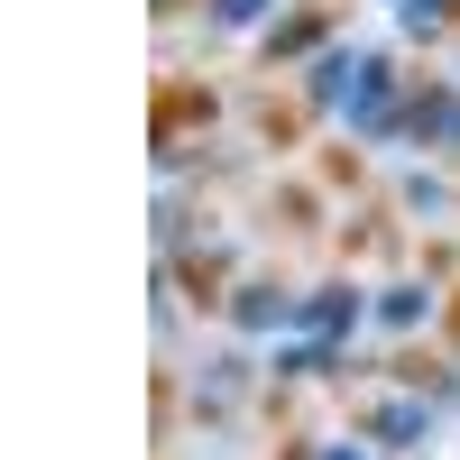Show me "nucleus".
I'll return each mask as SVG.
<instances>
[{
    "label": "nucleus",
    "instance_id": "f03ea898",
    "mask_svg": "<svg viewBox=\"0 0 460 460\" xmlns=\"http://www.w3.org/2000/svg\"><path fill=\"white\" fill-rule=\"evenodd\" d=\"M295 323H304V350H286V368H323V341H341V332L359 323V295L350 286H323V295L295 304Z\"/></svg>",
    "mask_w": 460,
    "mask_h": 460
},
{
    "label": "nucleus",
    "instance_id": "7ed1b4c3",
    "mask_svg": "<svg viewBox=\"0 0 460 460\" xmlns=\"http://www.w3.org/2000/svg\"><path fill=\"white\" fill-rule=\"evenodd\" d=\"M424 424H433V405H424V396H387V405H377V424H368V433H377V442H414Z\"/></svg>",
    "mask_w": 460,
    "mask_h": 460
},
{
    "label": "nucleus",
    "instance_id": "0eeeda50",
    "mask_svg": "<svg viewBox=\"0 0 460 460\" xmlns=\"http://www.w3.org/2000/svg\"><path fill=\"white\" fill-rule=\"evenodd\" d=\"M267 10H277V0H212L221 28H249V19H267Z\"/></svg>",
    "mask_w": 460,
    "mask_h": 460
},
{
    "label": "nucleus",
    "instance_id": "20e7f679",
    "mask_svg": "<svg viewBox=\"0 0 460 460\" xmlns=\"http://www.w3.org/2000/svg\"><path fill=\"white\" fill-rule=\"evenodd\" d=\"M414 138H460V102H451V93L414 102Z\"/></svg>",
    "mask_w": 460,
    "mask_h": 460
},
{
    "label": "nucleus",
    "instance_id": "6e6552de",
    "mask_svg": "<svg viewBox=\"0 0 460 460\" xmlns=\"http://www.w3.org/2000/svg\"><path fill=\"white\" fill-rule=\"evenodd\" d=\"M405 28H442V0H405Z\"/></svg>",
    "mask_w": 460,
    "mask_h": 460
},
{
    "label": "nucleus",
    "instance_id": "1a4fd4ad",
    "mask_svg": "<svg viewBox=\"0 0 460 460\" xmlns=\"http://www.w3.org/2000/svg\"><path fill=\"white\" fill-rule=\"evenodd\" d=\"M314 460H368V451H359V442H323Z\"/></svg>",
    "mask_w": 460,
    "mask_h": 460
},
{
    "label": "nucleus",
    "instance_id": "423d86ee",
    "mask_svg": "<svg viewBox=\"0 0 460 460\" xmlns=\"http://www.w3.org/2000/svg\"><path fill=\"white\" fill-rule=\"evenodd\" d=\"M424 304H433V295H414V286H396V295H387V304H377V314H387V323H396V332H405V323H424Z\"/></svg>",
    "mask_w": 460,
    "mask_h": 460
},
{
    "label": "nucleus",
    "instance_id": "39448f33",
    "mask_svg": "<svg viewBox=\"0 0 460 460\" xmlns=\"http://www.w3.org/2000/svg\"><path fill=\"white\" fill-rule=\"evenodd\" d=\"M240 323H249V332H267V323H295V304H286V295H240Z\"/></svg>",
    "mask_w": 460,
    "mask_h": 460
},
{
    "label": "nucleus",
    "instance_id": "f257e3e1",
    "mask_svg": "<svg viewBox=\"0 0 460 460\" xmlns=\"http://www.w3.org/2000/svg\"><path fill=\"white\" fill-rule=\"evenodd\" d=\"M314 102L323 111H341L350 129H396V84H387V65L377 56H323L314 65Z\"/></svg>",
    "mask_w": 460,
    "mask_h": 460
}]
</instances>
